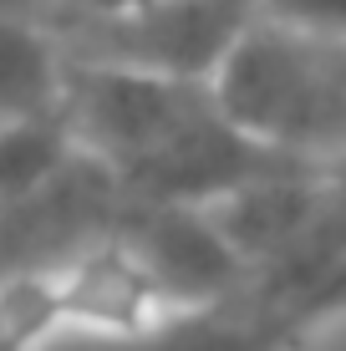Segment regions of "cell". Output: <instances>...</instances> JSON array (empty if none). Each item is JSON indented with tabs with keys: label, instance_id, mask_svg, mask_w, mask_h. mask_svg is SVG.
<instances>
[{
	"label": "cell",
	"instance_id": "cell-1",
	"mask_svg": "<svg viewBox=\"0 0 346 351\" xmlns=\"http://www.w3.org/2000/svg\"><path fill=\"white\" fill-rule=\"evenodd\" d=\"M224 123L301 168L346 163V41L260 16L209 77Z\"/></svg>",
	"mask_w": 346,
	"mask_h": 351
},
{
	"label": "cell",
	"instance_id": "cell-2",
	"mask_svg": "<svg viewBox=\"0 0 346 351\" xmlns=\"http://www.w3.org/2000/svg\"><path fill=\"white\" fill-rule=\"evenodd\" d=\"M249 21L255 0H153L123 21H87L77 36L71 62H112L158 77L209 82L224 51L234 46Z\"/></svg>",
	"mask_w": 346,
	"mask_h": 351
},
{
	"label": "cell",
	"instance_id": "cell-3",
	"mask_svg": "<svg viewBox=\"0 0 346 351\" xmlns=\"http://www.w3.org/2000/svg\"><path fill=\"white\" fill-rule=\"evenodd\" d=\"M117 234L138 250V260L153 270V280L178 311L234 295L249 280L240 255L224 245L209 209L199 204H123Z\"/></svg>",
	"mask_w": 346,
	"mask_h": 351
},
{
	"label": "cell",
	"instance_id": "cell-4",
	"mask_svg": "<svg viewBox=\"0 0 346 351\" xmlns=\"http://www.w3.org/2000/svg\"><path fill=\"white\" fill-rule=\"evenodd\" d=\"M306 341L311 336L245 280L234 295L173 311L153 331L127 336V341H102L92 351H306Z\"/></svg>",
	"mask_w": 346,
	"mask_h": 351
},
{
	"label": "cell",
	"instance_id": "cell-5",
	"mask_svg": "<svg viewBox=\"0 0 346 351\" xmlns=\"http://www.w3.org/2000/svg\"><path fill=\"white\" fill-rule=\"evenodd\" d=\"M66 56L31 16H0V132L51 117L62 97Z\"/></svg>",
	"mask_w": 346,
	"mask_h": 351
},
{
	"label": "cell",
	"instance_id": "cell-6",
	"mask_svg": "<svg viewBox=\"0 0 346 351\" xmlns=\"http://www.w3.org/2000/svg\"><path fill=\"white\" fill-rule=\"evenodd\" d=\"M66 336L62 280L51 260L0 270V351H46Z\"/></svg>",
	"mask_w": 346,
	"mask_h": 351
},
{
	"label": "cell",
	"instance_id": "cell-7",
	"mask_svg": "<svg viewBox=\"0 0 346 351\" xmlns=\"http://www.w3.org/2000/svg\"><path fill=\"white\" fill-rule=\"evenodd\" d=\"M260 16L280 21L295 31H316V36H341L346 41V0H255Z\"/></svg>",
	"mask_w": 346,
	"mask_h": 351
},
{
	"label": "cell",
	"instance_id": "cell-8",
	"mask_svg": "<svg viewBox=\"0 0 346 351\" xmlns=\"http://www.w3.org/2000/svg\"><path fill=\"white\" fill-rule=\"evenodd\" d=\"M77 5H82L87 21H123V16H133V10H148L153 0H77Z\"/></svg>",
	"mask_w": 346,
	"mask_h": 351
},
{
	"label": "cell",
	"instance_id": "cell-9",
	"mask_svg": "<svg viewBox=\"0 0 346 351\" xmlns=\"http://www.w3.org/2000/svg\"><path fill=\"white\" fill-rule=\"evenodd\" d=\"M0 16H31V0H0Z\"/></svg>",
	"mask_w": 346,
	"mask_h": 351
}]
</instances>
